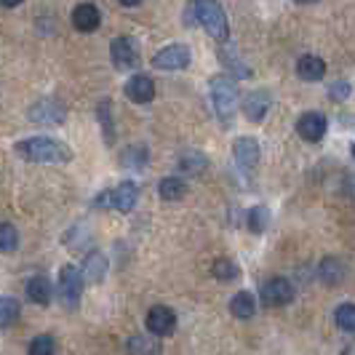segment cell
Masks as SVG:
<instances>
[{
	"label": "cell",
	"mask_w": 355,
	"mask_h": 355,
	"mask_svg": "<svg viewBox=\"0 0 355 355\" xmlns=\"http://www.w3.org/2000/svg\"><path fill=\"white\" fill-rule=\"evenodd\" d=\"M190 49L182 46V43H171L166 49H160L155 56H153V67L158 70H184L190 64Z\"/></svg>",
	"instance_id": "6"
},
{
	"label": "cell",
	"mask_w": 355,
	"mask_h": 355,
	"mask_svg": "<svg viewBox=\"0 0 355 355\" xmlns=\"http://www.w3.org/2000/svg\"><path fill=\"white\" fill-rule=\"evenodd\" d=\"M347 96H350V83H345V80L331 83V89H329V99H331V102H342V99H347Z\"/></svg>",
	"instance_id": "32"
},
{
	"label": "cell",
	"mask_w": 355,
	"mask_h": 355,
	"mask_svg": "<svg viewBox=\"0 0 355 355\" xmlns=\"http://www.w3.org/2000/svg\"><path fill=\"white\" fill-rule=\"evenodd\" d=\"M326 128H329V121L323 112H304L297 121V131L304 142H320L326 137Z\"/></svg>",
	"instance_id": "12"
},
{
	"label": "cell",
	"mask_w": 355,
	"mask_h": 355,
	"mask_svg": "<svg viewBox=\"0 0 355 355\" xmlns=\"http://www.w3.org/2000/svg\"><path fill=\"white\" fill-rule=\"evenodd\" d=\"M184 190H187V184L177 177L160 179V184H158V193L163 200H179V198H184Z\"/></svg>",
	"instance_id": "24"
},
{
	"label": "cell",
	"mask_w": 355,
	"mask_h": 355,
	"mask_svg": "<svg viewBox=\"0 0 355 355\" xmlns=\"http://www.w3.org/2000/svg\"><path fill=\"white\" fill-rule=\"evenodd\" d=\"M209 168V160L203 153H198V150H184L182 155H179V171H184V174H190V177H198V174H203Z\"/></svg>",
	"instance_id": "18"
},
{
	"label": "cell",
	"mask_w": 355,
	"mask_h": 355,
	"mask_svg": "<svg viewBox=\"0 0 355 355\" xmlns=\"http://www.w3.org/2000/svg\"><path fill=\"white\" fill-rule=\"evenodd\" d=\"M232 153H235V163H238V168L243 174H251L257 168V163H259V142L257 139H251V137L235 139Z\"/></svg>",
	"instance_id": "11"
},
{
	"label": "cell",
	"mask_w": 355,
	"mask_h": 355,
	"mask_svg": "<svg viewBox=\"0 0 355 355\" xmlns=\"http://www.w3.org/2000/svg\"><path fill=\"white\" fill-rule=\"evenodd\" d=\"M270 105H272V99H270V94H267V91H251V94L243 96V105L241 107H243V115H246L249 121L259 123V121L267 115Z\"/></svg>",
	"instance_id": "14"
},
{
	"label": "cell",
	"mask_w": 355,
	"mask_h": 355,
	"mask_svg": "<svg viewBox=\"0 0 355 355\" xmlns=\"http://www.w3.org/2000/svg\"><path fill=\"white\" fill-rule=\"evenodd\" d=\"M27 297H30V302H35V304H49L53 297L51 281H49L46 275L30 278V284H27Z\"/></svg>",
	"instance_id": "19"
},
{
	"label": "cell",
	"mask_w": 355,
	"mask_h": 355,
	"mask_svg": "<svg viewBox=\"0 0 355 355\" xmlns=\"http://www.w3.org/2000/svg\"><path fill=\"white\" fill-rule=\"evenodd\" d=\"M267 225H270V211L265 206H254L249 211V230L254 235H262L267 230Z\"/></svg>",
	"instance_id": "28"
},
{
	"label": "cell",
	"mask_w": 355,
	"mask_h": 355,
	"mask_svg": "<svg viewBox=\"0 0 355 355\" xmlns=\"http://www.w3.org/2000/svg\"><path fill=\"white\" fill-rule=\"evenodd\" d=\"M96 115H99V123H102L105 142L112 144V142H115V125H112V102H110V99H102V102H99V107H96Z\"/></svg>",
	"instance_id": "23"
},
{
	"label": "cell",
	"mask_w": 355,
	"mask_h": 355,
	"mask_svg": "<svg viewBox=\"0 0 355 355\" xmlns=\"http://www.w3.org/2000/svg\"><path fill=\"white\" fill-rule=\"evenodd\" d=\"M107 275V259L105 254H99V251H91L89 257L83 259V278L89 281V284H102Z\"/></svg>",
	"instance_id": "17"
},
{
	"label": "cell",
	"mask_w": 355,
	"mask_h": 355,
	"mask_svg": "<svg viewBox=\"0 0 355 355\" xmlns=\"http://www.w3.org/2000/svg\"><path fill=\"white\" fill-rule=\"evenodd\" d=\"M334 320H337V326L342 331H355V304H339L337 313H334Z\"/></svg>",
	"instance_id": "29"
},
{
	"label": "cell",
	"mask_w": 355,
	"mask_h": 355,
	"mask_svg": "<svg viewBox=\"0 0 355 355\" xmlns=\"http://www.w3.org/2000/svg\"><path fill=\"white\" fill-rule=\"evenodd\" d=\"M254 310H257V300H254V294H249V291H238V294L232 297L230 313L235 315V318L249 320L251 315H254Z\"/></svg>",
	"instance_id": "21"
},
{
	"label": "cell",
	"mask_w": 355,
	"mask_h": 355,
	"mask_svg": "<svg viewBox=\"0 0 355 355\" xmlns=\"http://www.w3.org/2000/svg\"><path fill=\"white\" fill-rule=\"evenodd\" d=\"M19 313H21V307H19L14 297H3L0 300V323H3V329H8L19 318Z\"/></svg>",
	"instance_id": "27"
},
{
	"label": "cell",
	"mask_w": 355,
	"mask_h": 355,
	"mask_svg": "<svg viewBox=\"0 0 355 355\" xmlns=\"http://www.w3.org/2000/svg\"><path fill=\"white\" fill-rule=\"evenodd\" d=\"M123 166L125 168H131V171H142L144 166H147V160H150V150L144 147V144H131L128 150L123 153Z\"/></svg>",
	"instance_id": "22"
},
{
	"label": "cell",
	"mask_w": 355,
	"mask_h": 355,
	"mask_svg": "<svg viewBox=\"0 0 355 355\" xmlns=\"http://www.w3.org/2000/svg\"><path fill=\"white\" fill-rule=\"evenodd\" d=\"M19 249V232L11 222H3L0 227V251L3 254H11V251Z\"/></svg>",
	"instance_id": "26"
},
{
	"label": "cell",
	"mask_w": 355,
	"mask_h": 355,
	"mask_svg": "<svg viewBox=\"0 0 355 355\" xmlns=\"http://www.w3.org/2000/svg\"><path fill=\"white\" fill-rule=\"evenodd\" d=\"M14 153L30 163H70L72 153L64 142H56L51 137H30L14 144Z\"/></svg>",
	"instance_id": "1"
},
{
	"label": "cell",
	"mask_w": 355,
	"mask_h": 355,
	"mask_svg": "<svg viewBox=\"0 0 355 355\" xmlns=\"http://www.w3.org/2000/svg\"><path fill=\"white\" fill-rule=\"evenodd\" d=\"M209 91H211V102L216 118L225 125L232 123L235 118V105H238V89H235V78L230 75H214L209 80Z\"/></svg>",
	"instance_id": "2"
},
{
	"label": "cell",
	"mask_w": 355,
	"mask_h": 355,
	"mask_svg": "<svg viewBox=\"0 0 355 355\" xmlns=\"http://www.w3.org/2000/svg\"><path fill=\"white\" fill-rule=\"evenodd\" d=\"M99 8L96 6H91V3H80L75 11H72V24H75V30L78 33H94L96 27H99Z\"/></svg>",
	"instance_id": "15"
},
{
	"label": "cell",
	"mask_w": 355,
	"mask_h": 355,
	"mask_svg": "<svg viewBox=\"0 0 355 355\" xmlns=\"http://www.w3.org/2000/svg\"><path fill=\"white\" fill-rule=\"evenodd\" d=\"M27 118L37 125H62L64 118H67V110L59 105V102H51V99H43V102H35L30 107Z\"/></svg>",
	"instance_id": "7"
},
{
	"label": "cell",
	"mask_w": 355,
	"mask_h": 355,
	"mask_svg": "<svg viewBox=\"0 0 355 355\" xmlns=\"http://www.w3.org/2000/svg\"><path fill=\"white\" fill-rule=\"evenodd\" d=\"M110 56L118 70H134L139 64V49L134 43V37H115L110 46Z\"/></svg>",
	"instance_id": "8"
},
{
	"label": "cell",
	"mask_w": 355,
	"mask_h": 355,
	"mask_svg": "<svg viewBox=\"0 0 355 355\" xmlns=\"http://www.w3.org/2000/svg\"><path fill=\"white\" fill-rule=\"evenodd\" d=\"M353 158H355V147H353Z\"/></svg>",
	"instance_id": "36"
},
{
	"label": "cell",
	"mask_w": 355,
	"mask_h": 355,
	"mask_svg": "<svg viewBox=\"0 0 355 355\" xmlns=\"http://www.w3.org/2000/svg\"><path fill=\"white\" fill-rule=\"evenodd\" d=\"M211 275L216 281H235L241 275V267L235 265L232 259H216L211 265Z\"/></svg>",
	"instance_id": "25"
},
{
	"label": "cell",
	"mask_w": 355,
	"mask_h": 355,
	"mask_svg": "<svg viewBox=\"0 0 355 355\" xmlns=\"http://www.w3.org/2000/svg\"><path fill=\"white\" fill-rule=\"evenodd\" d=\"M83 270L75 265H64L59 270V297L67 307H78L80 294H83Z\"/></svg>",
	"instance_id": "5"
},
{
	"label": "cell",
	"mask_w": 355,
	"mask_h": 355,
	"mask_svg": "<svg viewBox=\"0 0 355 355\" xmlns=\"http://www.w3.org/2000/svg\"><path fill=\"white\" fill-rule=\"evenodd\" d=\"M27 353L30 355H56V342H53V337H49V334H40V337H35L33 342H30Z\"/></svg>",
	"instance_id": "31"
},
{
	"label": "cell",
	"mask_w": 355,
	"mask_h": 355,
	"mask_svg": "<svg viewBox=\"0 0 355 355\" xmlns=\"http://www.w3.org/2000/svg\"><path fill=\"white\" fill-rule=\"evenodd\" d=\"M19 3H24V0H3L6 8H14V6H19Z\"/></svg>",
	"instance_id": "33"
},
{
	"label": "cell",
	"mask_w": 355,
	"mask_h": 355,
	"mask_svg": "<svg viewBox=\"0 0 355 355\" xmlns=\"http://www.w3.org/2000/svg\"><path fill=\"white\" fill-rule=\"evenodd\" d=\"M147 331L155 334V337H168L174 329H177V313L171 307H163V304H155L150 313H147Z\"/></svg>",
	"instance_id": "9"
},
{
	"label": "cell",
	"mask_w": 355,
	"mask_h": 355,
	"mask_svg": "<svg viewBox=\"0 0 355 355\" xmlns=\"http://www.w3.org/2000/svg\"><path fill=\"white\" fill-rule=\"evenodd\" d=\"M297 75L302 80H320L326 75V62L320 56H313V53H304L297 62Z\"/></svg>",
	"instance_id": "16"
},
{
	"label": "cell",
	"mask_w": 355,
	"mask_h": 355,
	"mask_svg": "<svg viewBox=\"0 0 355 355\" xmlns=\"http://www.w3.org/2000/svg\"><path fill=\"white\" fill-rule=\"evenodd\" d=\"M128 353L131 355H158V342L147 337H131L128 339Z\"/></svg>",
	"instance_id": "30"
},
{
	"label": "cell",
	"mask_w": 355,
	"mask_h": 355,
	"mask_svg": "<svg viewBox=\"0 0 355 355\" xmlns=\"http://www.w3.org/2000/svg\"><path fill=\"white\" fill-rule=\"evenodd\" d=\"M137 200H139L137 184H134V182H123V184H118L115 190H107L102 196H96L94 206H99V209L105 206V209H115V211H121V214H128V211H134Z\"/></svg>",
	"instance_id": "4"
},
{
	"label": "cell",
	"mask_w": 355,
	"mask_h": 355,
	"mask_svg": "<svg viewBox=\"0 0 355 355\" xmlns=\"http://www.w3.org/2000/svg\"><path fill=\"white\" fill-rule=\"evenodd\" d=\"M125 96L134 102V105H147L155 99V80L147 78V75H134L128 83H125Z\"/></svg>",
	"instance_id": "13"
},
{
	"label": "cell",
	"mask_w": 355,
	"mask_h": 355,
	"mask_svg": "<svg viewBox=\"0 0 355 355\" xmlns=\"http://www.w3.org/2000/svg\"><path fill=\"white\" fill-rule=\"evenodd\" d=\"M297 3H315V0H297Z\"/></svg>",
	"instance_id": "35"
},
{
	"label": "cell",
	"mask_w": 355,
	"mask_h": 355,
	"mask_svg": "<svg viewBox=\"0 0 355 355\" xmlns=\"http://www.w3.org/2000/svg\"><path fill=\"white\" fill-rule=\"evenodd\" d=\"M196 6V19L198 24L219 43H227L230 40V24L225 17V8L216 3V0H193Z\"/></svg>",
	"instance_id": "3"
},
{
	"label": "cell",
	"mask_w": 355,
	"mask_h": 355,
	"mask_svg": "<svg viewBox=\"0 0 355 355\" xmlns=\"http://www.w3.org/2000/svg\"><path fill=\"white\" fill-rule=\"evenodd\" d=\"M262 302L267 307H284L294 300V286L288 284L286 278H270L265 286H262Z\"/></svg>",
	"instance_id": "10"
},
{
	"label": "cell",
	"mask_w": 355,
	"mask_h": 355,
	"mask_svg": "<svg viewBox=\"0 0 355 355\" xmlns=\"http://www.w3.org/2000/svg\"><path fill=\"white\" fill-rule=\"evenodd\" d=\"M318 275L323 284L337 286V284H342V278H345V265L339 262L337 257H326L318 267Z\"/></svg>",
	"instance_id": "20"
},
{
	"label": "cell",
	"mask_w": 355,
	"mask_h": 355,
	"mask_svg": "<svg viewBox=\"0 0 355 355\" xmlns=\"http://www.w3.org/2000/svg\"><path fill=\"white\" fill-rule=\"evenodd\" d=\"M121 3H123V6H139L142 0H121Z\"/></svg>",
	"instance_id": "34"
}]
</instances>
